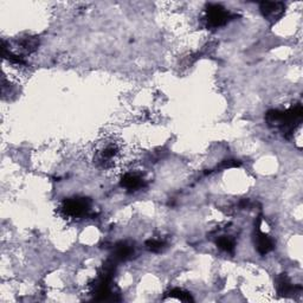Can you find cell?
<instances>
[{
  "mask_svg": "<svg viewBox=\"0 0 303 303\" xmlns=\"http://www.w3.org/2000/svg\"><path fill=\"white\" fill-rule=\"evenodd\" d=\"M302 113L301 104H297L286 110H269L265 116L266 122L272 128L278 129L285 137H290L296 126L301 122Z\"/></svg>",
  "mask_w": 303,
  "mask_h": 303,
  "instance_id": "cell-1",
  "label": "cell"
},
{
  "mask_svg": "<svg viewBox=\"0 0 303 303\" xmlns=\"http://www.w3.org/2000/svg\"><path fill=\"white\" fill-rule=\"evenodd\" d=\"M38 44H39V40H38L36 37L23 38V39L19 42L21 56H24V55H27V54H31V52L36 51V49L38 48Z\"/></svg>",
  "mask_w": 303,
  "mask_h": 303,
  "instance_id": "cell-9",
  "label": "cell"
},
{
  "mask_svg": "<svg viewBox=\"0 0 303 303\" xmlns=\"http://www.w3.org/2000/svg\"><path fill=\"white\" fill-rule=\"evenodd\" d=\"M260 9L266 20L275 23L284 15L285 5L280 1H264L261 4Z\"/></svg>",
  "mask_w": 303,
  "mask_h": 303,
  "instance_id": "cell-4",
  "label": "cell"
},
{
  "mask_svg": "<svg viewBox=\"0 0 303 303\" xmlns=\"http://www.w3.org/2000/svg\"><path fill=\"white\" fill-rule=\"evenodd\" d=\"M60 212L68 219L84 218L90 212V200L83 197L69 198L63 202Z\"/></svg>",
  "mask_w": 303,
  "mask_h": 303,
  "instance_id": "cell-2",
  "label": "cell"
},
{
  "mask_svg": "<svg viewBox=\"0 0 303 303\" xmlns=\"http://www.w3.org/2000/svg\"><path fill=\"white\" fill-rule=\"evenodd\" d=\"M121 186L128 191H139L145 186V180L135 173H126L121 179Z\"/></svg>",
  "mask_w": 303,
  "mask_h": 303,
  "instance_id": "cell-6",
  "label": "cell"
},
{
  "mask_svg": "<svg viewBox=\"0 0 303 303\" xmlns=\"http://www.w3.org/2000/svg\"><path fill=\"white\" fill-rule=\"evenodd\" d=\"M169 296L174 297V299H178V300H180V301H184V302L193 301L191 294L187 293V291H185V290H183V289H179V288L172 289V290H170L169 293Z\"/></svg>",
  "mask_w": 303,
  "mask_h": 303,
  "instance_id": "cell-13",
  "label": "cell"
},
{
  "mask_svg": "<svg viewBox=\"0 0 303 303\" xmlns=\"http://www.w3.org/2000/svg\"><path fill=\"white\" fill-rule=\"evenodd\" d=\"M117 154V150L115 146H107L101 153V158L100 160L103 162V164H107V162H110L113 159L115 158V155Z\"/></svg>",
  "mask_w": 303,
  "mask_h": 303,
  "instance_id": "cell-12",
  "label": "cell"
},
{
  "mask_svg": "<svg viewBox=\"0 0 303 303\" xmlns=\"http://www.w3.org/2000/svg\"><path fill=\"white\" fill-rule=\"evenodd\" d=\"M217 246L225 252H233L236 244L230 236H220L217 239Z\"/></svg>",
  "mask_w": 303,
  "mask_h": 303,
  "instance_id": "cell-10",
  "label": "cell"
},
{
  "mask_svg": "<svg viewBox=\"0 0 303 303\" xmlns=\"http://www.w3.org/2000/svg\"><path fill=\"white\" fill-rule=\"evenodd\" d=\"M261 224L262 218L260 217L257 220V225H256V247H257V251L264 256L274 249L275 244L274 241L266 233L262 232Z\"/></svg>",
  "mask_w": 303,
  "mask_h": 303,
  "instance_id": "cell-5",
  "label": "cell"
},
{
  "mask_svg": "<svg viewBox=\"0 0 303 303\" xmlns=\"http://www.w3.org/2000/svg\"><path fill=\"white\" fill-rule=\"evenodd\" d=\"M277 291L282 296H291L296 293V286L290 282V280L285 275H282L277 280Z\"/></svg>",
  "mask_w": 303,
  "mask_h": 303,
  "instance_id": "cell-7",
  "label": "cell"
},
{
  "mask_svg": "<svg viewBox=\"0 0 303 303\" xmlns=\"http://www.w3.org/2000/svg\"><path fill=\"white\" fill-rule=\"evenodd\" d=\"M166 242L161 241V239H150L146 242V247L151 252H161L166 247Z\"/></svg>",
  "mask_w": 303,
  "mask_h": 303,
  "instance_id": "cell-11",
  "label": "cell"
},
{
  "mask_svg": "<svg viewBox=\"0 0 303 303\" xmlns=\"http://www.w3.org/2000/svg\"><path fill=\"white\" fill-rule=\"evenodd\" d=\"M233 16L227 9L217 4L208 5L205 12V20L206 25L210 29H218V27L224 26L227 24L230 19H232Z\"/></svg>",
  "mask_w": 303,
  "mask_h": 303,
  "instance_id": "cell-3",
  "label": "cell"
},
{
  "mask_svg": "<svg viewBox=\"0 0 303 303\" xmlns=\"http://www.w3.org/2000/svg\"><path fill=\"white\" fill-rule=\"evenodd\" d=\"M134 249L131 244L121 242L116 245L114 251V258L116 261H127L133 256Z\"/></svg>",
  "mask_w": 303,
  "mask_h": 303,
  "instance_id": "cell-8",
  "label": "cell"
}]
</instances>
